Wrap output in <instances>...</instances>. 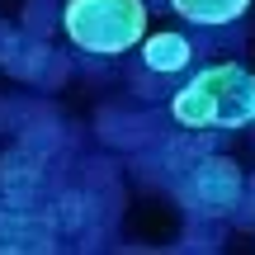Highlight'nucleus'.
Segmentation results:
<instances>
[{
	"label": "nucleus",
	"instance_id": "obj_1",
	"mask_svg": "<svg viewBox=\"0 0 255 255\" xmlns=\"http://www.w3.org/2000/svg\"><path fill=\"white\" fill-rule=\"evenodd\" d=\"M170 119L203 132H241L255 123V71L237 62H213L170 95Z\"/></svg>",
	"mask_w": 255,
	"mask_h": 255
},
{
	"label": "nucleus",
	"instance_id": "obj_2",
	"mask_svg": "<svg viewBox=\"0 0 255 255\" xmlns=\"http://www.w3.org/2000/svg\"><path fill=\"white\" fill-rule=\"evenodd\" d=\"M146 0H62V28L85 57H123L146 38Z\"/></svg>",
	"mask_w": 255,
	"mask_h": 255
},
{
	"label": "nucleus",
	"instance_id": "obj_3",
	"mask_svg": "<svg viewBox=\"0 0 255 255\" xmlns=\"http://www.w3.org/2000/svg\"><path fill=\"white\" fill-rule=\"evenodd\" d=\"M241 189H246L241 165L232 161V156H218V151L199 156L184 175H175V194H180V203L189 208V218H213V222H222L232 208H237Z\"/></svg>",
	"mask_w": 255,
	"mask_h": 255
},
{
	"label": "nucleus",
	"instance_id": "obj_4",
	"mask_svg": "<svg viewBox=\"0 0 255 255\" xmlns=\"http://www.w3.org/2000/svg\"><path fill=\"white\" fill-rule=\"evenodd\" d=\"M43 180H47V156L28 151V146L5 151V161H0V194H5L9 203H28V199H38Z\"/></svg>",
	"mask_w": 255,
	"mask_h": 255
},
{
	"label": "nucleus",
	"instance_id": "obj_5",
	"mask_svg": "<svg viewBox=\"0 0 255 255\" xmlns=\"http://www.w3.org/2000/svg\"><path fill=\"white\" fill-rule=\"evenodd\" d=\"M0 251H57L52 218L28 208H0Z\"/></svg>",
	"mask_w": 255,
	"mask_h": 255
},
{
	"label": "nucleus",
	"instance_id": "obj_6",
	"mask_svg": "<svg viewBox=\"0 0 255 255\" xmlns=\"http://www.w3.org/2000/svg\"><path fill=\"white\" fill-rule=\"evenodd\" d=\"M137 47H142V66H146L151 76H175V71H189V62L199 57V47H194L184 33H170V28H165V33H146Z\"/></svg>",
	"mask_w": 255,
	"mask_h": 255
},
{
	"label": "nucleus",
	"instance_id": "obj_7",
	"mask_svg": "<svg viewBox=\"0 0 255 255\" xmlns=\"http://www.w3.org/2000/svg\"><path fill=\"white\" fill-rule=\"evenodd\" d=\"M170 9L194 28H222V24L246 19L251 0H170Z\"/></svg>",
	"mask_w": 255,
	"mask_h": 255
},
{
	"label": "nucleus",
	"instance_id": "obj_8",
	"mask_svg": "<svg viewBox=\"0 0 255 255\" xmlns=\"http://www.w3.org/2000/svg\"><path fill=\"white\" fill-rule=\"evenodd\" d=\"M85 222H90V194H57V218H52V227L57 232H81Z\"/></svg>",
	"mask_w": 255,
	"mask_h": 255
},
{
	"label": "nucleus",
	"instance_id": "obj_9",
	"mask_svg": "<svg viewBox=\"0 0 255 255\" xmlns=\"http://www.w3.org/2000/svg\"><path fill=\"white\" fill-rule=\"evenodd\" d=\"M52 24H62V9H57V5H47V0H33V5L24 9V28H28V33H38V38H43Z\"/></svg>",
	"mask_w": 255,
	"mask_h": 255
},
{
	"label": "nucleus",
	"instance_id": "obj_10",
	"mask_svg": "<svg viewBox=\"0 0 255 255\" xmlns=\"http://www.w3.org/2000/svg\"><path fill=\"white\" fill-rule=\"evenodd\" d=\"M14 43H19V38H14V28H5V24H0V66H5V57L14 52Z\"/></svg>",
	"mask_w": 255,
	"mask_h": 255
}]
</instances>
